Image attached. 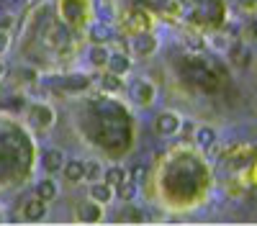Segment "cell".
<instances>
[{
	"label": "cell",
	"instance_id": "12",
	"mask_svg": "<svg viewBox=\"0 0 257 226\" xmlns=\"http://www.w3.org/2000/svg\"><path fill=\"white\" fill-rule=\"evenodd\" d=\"M108 70L116 72V75H126L128 70H132V59H128L123 52H116V54H111V59H108Z\"/></svg>",
	"mask_w": 257,
	"mask_h": 226
},
{
	"label": "cell",
	"instance_id": "8",
	"mask_svg": "<svg viewBox=\"0 0 257 226\" xmlns=\"http://www.w3.org/2000/svg\"><path fill=\"white\" fill-rule=\"evenodd\" d=\"M90 198H95L98 203H111L116 198V188L113 185H108L105 180H98V182H90Z\"/></svg>",
	"mask_w": 257,
	"mask_h": 226
},
{
	"label": "cell",
	"instance_id": "23",
	"mask_svg": "<svg viewBox=\"0 0 257 226\" xmlns=\"http://www.w3.org/2000/svg\"><path fill=\"white\" fill-rule=\"evenodd\" d=\"M193 129H196V123H193V121H185V123H183V131H185V134H196Z\"/></svg>",
	"mask_w": 257,
	"mask_h": 226
},
{
	"label": "cell",
	"instance_id": "5",
	"mask_svg": "<svg viewBox=\"0 0 257 226\" xmlns=\"http://www.w3.org/2000/svg\"><path fill=\"white\" fill-rule=\"evenodd\" d=\"M24 218L31 221V223H39V221H44L47 218V200L44 198H31L26 205H24Z\"/></svg>",
	"mask_w": 257,
	"mask_h": 226
},
{
	"label": "cell",
	"instance_id": "7",
	"mask_svg": "<svg viewBox=\"0 0 257 226\" xmlns=\"http://www.w3.org/2000/svg\"><path fill=\"white\" fill-rule=\"evenodd\" d=\"M196 144H198V149L203 152H213L216 149V129L213 126H196Z\"/></svg>",
	"mask_w": 257,
	"mask_h": 226
},
{
	"label": "cell",
	"instance_id": "20",
	"mask_svg": "<svg viewBox=\"0 0 257 226\" xmlns=\"http://www.w3.org/2000/svg\"><path fill=\"white\" fill-rule=\"evenodd\" d=\"M13 24H16V18H13L11 13H3V16H0V31H8Z\"/></svg>",
	"mask_w": 257,
	"mask_h": 226
},
{
	"label": "cell",
	"instance_id": "24",
	"mask_svg": "<svg viewBox=\"0 0 257 226\" xmlns=\"http://www.w3.org/2000/svg\"><path fill=\"white\" fill-rule=\"evenodd\" d=\"M252 36H257V18L252 21Z\"/></svg>",
	"mask_w": 257,
	"mask_h": 226
},
{
	"label": "cell",
	"instance_id": "22",
	"mask_svg": "<svg viewBox=\"0 0 257 226\" xmlns=\"http://www.w3.org/2000/svg\"><path fill=\"white\" fill-rule=\"evenodd\" d=\"M8 47H11V36H8V31H0V54H6Z\"/></svg>",
	"mask_w": 257,
	"mask_h": 226
},
{
	"label": "cell",
	"instance_id": "26",
	"mask_svg": "<svg viewBox=\"0 0 257 226\" xmlns=\"http://www.w3.org/2000/svg\"><path fill=\"white\" fill-rule=\"evenodd\" d=\"M254 108H257V98H254Z\"/></svg>",
	"mask_w": 257,
	"mask_h": 226
},
{
	"label": "cell",
	"instance_id": "6",
	"mask_svg": "<svg viewBox=\"0 0 257 226\" xmlns=\"http://www.w3.org/2000/svg\"><path fill=\"white\" fill-rule=\"evenodd\" d=\"M31 123H34L36 129L47 131L52 123H54V111L49 106H44V103H41V106H34L31 108Z\"/></svg>",
	"mask_w": 257,
	"mask_h": 226
},
{
	"label": "cell",
	"instance_id": "21",
	"mask_svg": "<svg viewBox=\"0 0 257 226\" xmlns=\"http://www.w3.org/2000/svg\"><path fill=\"white\" fill-rule=\"evenodd\" d=\"M144 175H147V170H144V167H142V164H137V167H134V170H132V175H128V177H132V180H134V182H137V185H139V182H142V180H144Z\"/></svg>",
	"mask_w": 257,
	"mask_h": 226
},
{
	"label": "cell",
	"instance_id": "9",
	"mask_svg": "<svg viewBox=\"0 0 257 226\" xmlns=\"http://www.w3.org/2000/svg\"><path fill=\"white\" fill-rule=\"evenodd\" d=\"M41 164H44V170L47 172H62L64 170V154L59 152V149H49V152H44V157H41Z\"/></svg>",
	"mask_w": 257,
	"mask_h": 226
},
{
	"label": "cell",
	"instance_id": "18",
	"mask_svg": "<svg viewBox=\"0 0 257 226\" xmlns=\"http://www.w3.org/2000/svg\"><path fill=\"white\" fill-rule=\"evenodd\" d=\"M126 177H128V175H126L121 167H116V164H113V167H108V170H105V175H103V180L108 182V185H113V188H118Z\"/></svg>",
	"mask_w": 257,
	"mask_h": 226
},
{
	"label": "cell",
	"instance_id": "4",
	"mask_svg": "<svg viewBox=\"0 0 257 226\" xmlns=\"http://www.w3.org/2000/svg\"><path fill=\"white\" fill-rule=\"evenodd\" d=\"M157 39L149 34V31H144V34H137L134 36V41H132V49H134V54L137 57H152L155 52H157Z\"/></svg>",
	"mask_w": 257,
	"mask_h": 226
},
{
	"label": "cell",
	"instance_id": "14",
	"mask_svg": "<svg viewBox=\"0 0 257 226\" xmlns=\"http://www.w3.org/2000/svg\"><path fill=\"white\" fill-rule=\"evenodd\" d=\"M36 195H39V198H44L47 203L54 200V198H57V182H54L52 177L39 180V185H36Z\"/></svg>",
	"mask_w": 257,
	"mask_h": 226
},
{
	"label": "cell",
	"instance_id": "2",
	"mask_svg": "<svg viewBox=\"0 0 257 226\" xmlns=\"http://www.w3.org/2000/svg\"><path fill=\"white\" fill-rule=\"evenodd\" d=\"M75 211H77V221H82V223H100L103 221V203H98L95 198L77 203Z\"/></svg>",
	"mask_w": 257,
	"mask_h": 226
},
{
	"label": "cell",
	"instance_id": "16",
	"mask_svg": "<svg viewBox=\"0 0 257 226\" xmlns=\"http://www.w3.org/2000/svg\"><path fill=\"white\" fill-rule=\"evenodd\" d=\"M111 39H113V34H111L108 24H95L90 29V41H93V44H108Z\"/></svg>",
	"mask_w": 257,
	"mask_h": 226
},
{
	"label": "cell",
	"instance_id": "15",
	"mask_svg": "<svg viewBox=\"0 0 257 226\" xmlns=\"http://www.w3.org/2000/svg\"><path fill=\"white\" fill-rule=\"evenodd\" d=\"M116 198H121L123 203H132V200L137 198V182H134L132 177H126L118 188H116Z\"/></svg>",
	"mask_w": 257,
	"mask_h": 226
},
{
	"label": "cell",
	"instance_id": "25",
	"mask_svg": "<svg viewBox=\"0 0 257 226\" xmlns=\"http://www.w3.org/2000/svg\"><path fill=\"white\" fill-rule=\"evenodd\" d=\"M6 75V65H3V62H0V77H3Z\"/></svg>",
	"mask_w": 257,
	"mask_h": 226
},
{
	"label": "cell",
	"instance_id": "3",
	"mask_svg": "<svg viewBox=\"0 0 257 226\" xmlns=\"http://www.w3.org/2000/svg\"><path fill=\"white\" fill-rule=\"evenodd\" d=\"M132 98H134V103L137 106H149V103L155 100V95H157V90H155V82L152 80H137L134 85H132Z\"/></svg>",
	"mask_w": 257,
	"mask_h": 226
},
{
	"label": "cell",
	"instance_id": "11",
	"mask_svg": "<svg viewBox=\"0 0 257 226\" xmlns=\"http://www.w3.org/2000/svg\"><path fill=\"white\" fill-rule=\"evenodd\" d=\"M62 175L67 177L70 182H82V180H85V162H80V159L64 162V170H62Z\"/></svg>",
	"mask_w": 257,
	"mask_h": 226
},
{
	"label": "cell",
	"instance_id": "13",
	"mask_svg": "<svg viewBox=\"0 0 257 226\" xmlns=\"http://www.w3.org/2000/svg\"><path fill=\"white\" fill-rule=\"evenodd\" d=\"M100 88L103 90H108V93H121L123 90V75H116V72H105L100 77Z\"/></svg>",
	"mask_w": 257,
	"mask_h": 226
},
{
	"label": "cell",
	"instance_id": "1",
	"mask_svg": "<svg viewBox=\"0 0 257 226\" xmlns=\"http://www.w3.org/2000/svg\"><path fill=\"white\" fill-rule=\"evenodd\" d=\"M155 131H157L160 136H175L178 131H183V121H180L178 113L165 111V113H160V116L155 118Z\"/></svg>",
	"mask_w": 257,
	"mask_h": 226
},
{
	"label": "cell",
	"instance_id": "17",
	"mask_svg": "<svg viewBox=\"0 0 257 226\" xmlns=\"http://www.w3.org/2000/svg\"><path fill=\"white\" fill-rule=\"evenodd\" d=\"M103 167H100V162L98 159H88L85 162V180L88 182H98V180H103Z\"/></svg>",
	"mask_w": 257,
	"mask_h": 226
},
{
	"label": "cell",
	"instance_id": "10",
	"mask_svg": "<svg viewBox=\"0 0 257 226\" xmlns=\"http://www.w3.org/2000/svg\"><path fill=\"white\" fill-rule=\"evenodd\" d=\"M108 59H111V52L105 44H93L90 49V65L98 67V70H108Z\"/></svg>",
	"mask_w": 257,
	"mask_h": 226
},
{
	"label": "cell",
	"instance_id": "19",
	"mask_svg": "<svg viewBox=\"0 0 257 226\" xmlns=\"http://www.w3.org/2000/svg\"><path fill=\"white\" fill-rule=\"evenodd\" d=\"M211 44L216 47L219 52H224V49L229 52V39H226V34H224V36H213V39H211Z\"/></svg>",
	"mask_w": 257,
	"mask_h": 226
}]
</instances>
